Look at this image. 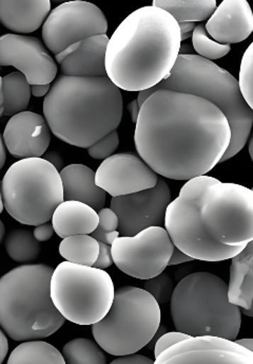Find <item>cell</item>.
Wrapping results in <instances>:
<instances>
[{
	"label": "cell",
	"instance_id": "obj_1",
	"mask_svg": "<svg viewBox=\"0 0 253 364\" xmlns=\"http://www.w3.org/2000/svg\"><path fill=\"white\" fill-rule=\"evenodd\" d=\"M134 142L157 174L173 181L204 176L228 149V121L211 102L196 95L157 90L140 108Z\"/></svg>",
	"mask_w": 253,
	"mask_h": 364
},
{
	"label": "cell",
	"instance_id": "obj_2",
	"mask_svg": "<svg viewBox=\"0 0 253 364\" xmlns=\"http://www.w3.org/2000/svg\"><path fill=\"white\" fill-rule=\"evenodd\" d=\"M175 248L193 259H232L253 240V192L214 177L190 179L166 210Z\"/></svg>",
	"mask_w": 253,
	"mask_h": 364
},
{
	"label": "cell",
	"instance_id": "obj_3",
	"mask_svg": "<svg viewBox=\"0 0 253 364\" xmlns=\"http://www.w3.org/2000/svg\"><path fill=\"white\" fill-rule=\"evenodd\" d=\"M181 45L179 23L169 13L153 6L137 9L108 43L107 77L118 90H151L172 70Z\"/></svg>",
	"mask_w": 253,
	"mask_h": 364
},
{
	"label": "cell",
	"instance_id": "obj_4",
	"mask_svg": "<svg viewBox=\"0 0 253 364\" xmlns=\"http://www.w3.org/2000/svg\"><path fill=\"white\" fill-rule=\"evenodd\" d=\"M123 95L109 77L60 75L43 101L50 131L73 146L89 149L122 122Z\"/></svg>",
	"mask_w": 253,
	"mask_h": 364
},
{
	"label": "cell",
	"instance_id": "obj_5",
	"mask_svg": "<svg viewBox=\"0 0 253 364\" xmlns=\"http://www.w3.org/2000/svg\"><path fill=\"white\" fill-rule=\"evenodd\" d=\"M157 90L196 95L211 102L224 114L230 127L231 140L220 164L235 157L245 146L252 133V108L242 97L237 79L215 63L196 54H179L165 80L151 90L140 91L136 100L138 107Z\"/></svg>",
	"mask_w": 253,
	"mask_h": 364
},
{
	"label": "cell",
	"instance_id": "obj_6",
	"mask_svg": "<svg viewBox=\"0 0 253 364\" xmlns=\"http://www.w3.org/2000/svg\"><path fill=\"white\" fill-rule=\"evenodd\" d=\"M53 269L25 265L0 277V327L15 341L42 340L55 333L66 320L50 296Z\"/></svg>",
	"mask_w": 253,
	"mask_h": 364
},
{
	"label": "cell",
	"instance_id": "obj_7",
	"mask_svg": "<svg viewBox=\"0 0 253 364\" xmlns=\"http://www.w3.org/2000/svg\"><path fill=\"white\" fill-rule=\"evenodd\" d=\"M170 302L176 331L189 337L237 340L241 311L229 303L228 285L216 275L209 272L187 275L174 287Z\"/></svg>",
	"mask_w": 253,
	"mask_h": 364
},
{
	"label": "cell",
	"instance_id": "obj_8",
	"mask_svg": "<svg viewBox=\"0 0 253 364\" xmlns=\"http://www.w3.org/2000/svg\"><path fill=\"white\" fill-rule=\"evenodd\" d=\"M161 320V307L152 296L142 288L124 286L116 290L111 309L92 325V333L101 350L127 356L150 343Z\"/></svg>",
	"mask_w": 253,
	"mask_h": 364
},
{
	"label": "cell",
	"instance_id": "obj_9",
	"mask_svg": "<svg viewBox=\"0 0 253 364\" xmlns=\"http://www.w3.org/2000/svg\"><path fill=\"white\" fill-rule=\"evenodd\" d=\"M4 209L17 222L40 226L64 203L60 172L43 158L18 160L2 179Z\"/></svg>",
	"mask_w": 253,
	"mask_h": 364
},
{
	"label": "cell",
	"instance_id": "obj_10",
	"mask_svg": "<svg viewBox=\"0 0 253 364\" xmlns=\"http://www.w3.org/2000/svg\"><path fill=\"white\" fill-rule=\"evenodd\" d=\"M113 281L105 270L62 262L51 277L50 296L64 320L77 325L99 322L111 309Z\"/></svg>",
	"mask_w": 253,
	"mask_h": 364
},
{
	"label": "cell",
	"instance_id": "obj_11",
	"mask_svg": "<svg viewBox=\"0 0 253 364\" xmlns=\"http://www.w3.org/2000/svg\"><path fill=\"white\" fill-rule=\"evenodd\" d=\"M174 248L165 228L151 227L134 236H118L111 253L120 272L146 281L165 272Z\"/></svg>",
	"mask_w": 253,
	"mask_h": 364
},
{
	"label": "cell",
	"instance_id": "obj_12",
	"mask_svg": "<svg viewBox=\"0 0 253 364\" xmlns=\"http://www.w3.org/2000/svg\"><path fill=\"white\" fill-rule=\"evenodd\" d=\"M108 21L103 11L91 2L77 0L56 6L43 25L45 47L54 54L92 36L107 33Z\"/></svg>",
	"mask_w": 253,
	"mask_h": 364
},
{
	"label": "cell",
	"instance_id": "obj_13",
	"mask_svg": "<svg viewBox=\"0 0 253 364\" xmlns=\"http://www.w3.org/2000/svg\"><path fill=\"white\" fill-rule=\"evenodd\" d=\"M170 203V188L159 179L154 188L113 197L110 209L118 216L120 235L134 236L147 228L163 227Z\"/></svg>",
	"mask_w": 253,
	"mask_h": 364
},
{
	"label": "cell",
	"instance_id": "obj_14",
	"mask_svg": "<svg viewBox=\"0 0 253 364\" xmlns=\"http://www.w3.org/2000/svg\"><path fill=\"white\" fill-rule=\"evenodd\" d=\"M0 66L15 67L30 86L51 84L58 70L42 41L18 34L0 36Z\"/></svg>",
	"mask_w": 253,
	"mask_h": 364
},
{
	"label": "cell",
	"instance_id": "obj_15",
	"mask_svg": "<svg viewBox=\"0 0 253 364\" xmlns=\"http://www.w3.org/2000/svg\"><path fill=\"white\" fill-rule=\"evenodd\" d=\"M153 364H253V352L223 338L189 337L164 350Z\"/></svg>",
	"mask_w": 253,
	"mask_h": 364
},
{
	"label": "cell",
	"instance_id": "obj_16",
	"mask_svg": "<svg viewBox=\"0 0 253 364\" xmlns=\"http://www.w3.org/2000/svg\"><path fill=\"white\" fill-rule=\"evenodd\" d=\"M157 173L138 156L122 153L101 162L95 172V183L112 197L124 196L157 186Z\"/></svg>",
	"mask_w": 253,
	"mask_h": 364
},
{
	"label": "cell",
	"instance_id": "obj_17",
	"mask_svg": "<svg viewBox=\"0 0 253 364\" xmlns=\"http://www.w3.org/2000/svg\"><path fill=\"white\" fill-rule=\"evenodd\" d=\"M6 149L18 160L42 158L51 141V131L40 114L23 112L11 117L4 133Z\"/></svg>",
	"mask_w": 253,
	"mask_h": 364
},
{
	"label": "cell",
	"instance_id": "obj_18",
	"mask_svg": "<svg viewBox=\"0 0 253 364\" xmlns=\"http://www.w3.org/2000/svg\"><path fill=\"white\" fill-rule=\"evenodd\" d=\"M207 33L218 44L243 42L253 31L252 8L246 0H224L205 26Z\"/></svg>",
	"mask_w": 253,
	"mask_h": 364
},
{
	"label": "cell",
	"instance_id": "obj_19",
	"mask_svg": "<svg viewBox=\"0 0 253 364\" xmlns=\"http://www.w3.org/2000/svg\"><path fill=\"white\" fill-rule=\"evenodd\" d=\"M107 34L92 36L79 43V47L60 62L62 75L75 77H107L106 51Z\"/></svg>",
	"mask_w": 253,
	"mask_h": 364
},
{
	"label": "cell",
	"instance_id": "obj_20",
	"mask_svg": "<svg viewBox=\"0 0 253 364\" xmlns=\"http://www.w3.org/2000/svg\"><path fill=\"white\" fill-rule=\"evenodd\" d=\"M64 201H79L99 212L106 205L105 191L95 183V172L84 164H70L60 172Z\"/></svg>",
	"mask_w": 253,
	"mask_h": 364
},
{
	"label": "cell",
	"instance_id": "obj_21",
	"mask_svg": "<svg viewBox=\"0 0 253 364\" xmlns=\"http://www.w3.org/2000/svg\"><path fill=\"white\" fill-rule=\"evenodd\" d=\"M51 12L50 0H0V23L15 33H32L40 29Z\"/></svg>",
	"mask_w": 253,
	"mask_h": 364
},
{
	"label": "cell",
	"instance_id": "obj_22",
	"mask_svg": "<svg viewBox=\"0 0 253 364\" xmlns=\"http://www.w3.org/2000/svg\"><path fill=\"white\" fill-rule=\"evenodd\" d=\"M99 225L96 211L79 201H64L52 216V227L60 237L90 235Z\"/></svg>",
	"mask_w": 253,
	"mask_h": 364
},
{
	"label": "cell",
	"instance_id": "obj_23",
	"mask_svg": "<svg viewBox=\"0 0 253 364\" xmlns=\"http://www.w3.org/2000/svg\"><path fill=\"white\" fill-rule=\"evenodd\" d=\"M253 242H250L239 255L232 257L228 285L229 303L244 309L245 315L252 316Z\"/></svg>",
	"mask_w": 253,
	"mask_h": 364
},
{
	"label": "cell",
	"instance_id": "obj_24",
	"mask_svg": "<svg viewBox=\"0 0 253 364\" xmlns=\"http://www.w3.org/2000/svg\"><path fill=\"white\" fill-rule=\"evenodd\" d=\"M155 8L169 13L177 23H196L210 18L216 9L215 0H154Z\"/></svg>",
	"mask_w": 253,
	"mask_h": 364
},
{
	"label": "cell",
	"instance_id": "obj_25",
	"mask_svg": "<svg viewBox=\"0 0 253 364\" xmlns=\"http://www.w3.org/2000/svg\"><path fill=\"white\" fill-rule=\"evenodd\" d=\"M1 91L4 97L2 116L13 117L26 112L31 99V86L23 73H12L1 77Z\"/></svg>",
	"mask_w": 253,
	"mask_h": 364
},
{
	"label": "cell",
	"instance_id": "obj_26",
	"mask_svg": "<svg viewBox=\"0 0 253 364\" xmlns=\"http://www.w3.org/2000/svg\"><path fill=\"white\" fill-rule=\"evenodd\" d=\"M6 364H66L62 353L47 342L35 340L19 344Z\"/></svg>",
	"mask_w": 253,
	"mask_h": 364
},
{
	"label": "cell",
	"instance_id": "obj_27",
	"mask_svg": "<svg viewBox=\"0 0 253 364\" xmlns=\"http://www.w3.org/2000/svg\"><path fill=\"white\" fill-rule=\"evenodd\" d=\"M99 244L91 235H74L64 238L60 255L69 263L92 267L99 257Z\"/></svg>",
	"mask_w": 253,
	"mask_h": 364
},
{
	"label": "cell",
	"instance_id": "obj_28",
	"mask_svg": "<svg viewBox=\"0 0 253 364\" xmlns=\"http://www.w3.org/2000/svg\"><path fill=\"white\" fill-rule=\"evenodd\" d=\"M6 252L13 261L26 264L38 259L40 253V242L29 230L16 229L6 238Z\"/></svg>",
	"mask_w": 253,
	"mask_h": 364
},
{
	"label": "cell",
	"instance_id": "obj_29",
	"mask_svg": "<svg viewBox=\"0 0 253 364\" xmlns=\"http://www.w3.org/2000/svg\"><path fill=\"white\" fill-rule=\"evenodd\" d=\"M66 364H107L103 350L95 341L86 338L71 340L62 348Z\"/></svg>",
	"mask_w": 253,
	"mask_h": 364
},
{
	"label": "cell",
	"instance_id": "obj_30",
	"mask_svg": "<svg viewBox=\"0 0 253 364\" xmlns=\"http://www.w3.org/2000/svg\"><path fill=\"white\" fill-rule=\"evenodd\" d=\"M192 45L198 56L206 60H218L231 51L230 45L218 44L207 33L205 26H196L192 32Z\"/></svg>",
	"mask_w": 253,
	"mask_h": 364
},
{
	"label": "cell",
	"instance_id": "obj_31",
	"mask_svg": "<svg viewBox=\"0 0 253 364\" xmlns=\"http://www.w3.org/2000/svg\"><path fill=\"white\" fill-rule=\"evenodd\" d=\"M99 214V225L96 229L90 234L97 242L111 246L114 240L120 236L118 233V220L111 209L103 208Z\"/></svg>",
	"mask_w": 253,
	"mask_h": 364
},
{
	"label": "cell",
	"instance_id": "obj_32",
	"mask_svg": "<svg viewBox=\"0 0 253 364\" xmlns=\"http://www.w3.org/2000/svg\"><path fill=\"white\" fill-rule=\"evenodd\" d=\"M144 290L153 296L157 304L164 305L171 300L174 290V283L168 273L162 272L152 279H146Z\"/></svg>",
	"mask_w": 253,
	"mask_h": 364
},
{
	"label": "cell",
	"instance_id": "obj_33",
	"mask_svg": "<svg viewBox=\"0 0 253 364\" xmlns=\"http://www.w3.org/2000/svg\"><path fill=\"white\" fill-rule=\"evenodd\" d=\"M253 45H250L246 50L242 58L241 70H240L239 83L242 97L245 100L247 105L253 108Z\"/></svg>",
	"mask_w": 253,
	"mask_h": 364
},
{
	"label": "cell",
	"instance_id": "obj_34",
	"mask_svg": "<svg viewBox=\"0 0 253 364\" xmlns=\"http://www.w3.org/2000/svg\"><path fill=\"white\" fill-rule=\"evenodd\" d=\"M118 145H120V136H118V132L113 131L97 141L92 146L89 147L88 154L93 159L106 160L113 156Z\"/></svg>",
	"mask_w": 253,
	"mask_h": 364
},
{
	"label": "cell",
	"instance_id": "obj_35",
	"mask_svg": "<svg viewBox=\"0 0 253 364\" xmlns=\"http://www.w3.org/2000/svg\"><path fill=\"white\" fill-rule=\"evenodd\" d=\"M188 338H189V336L186 335V333H179V331H171V333H164V335L159 337L157 341L155 342V358H157L159 354H162L164 350H167V348H171V346H174V344L179 343V342L183 341V340L188 339Z\"/></svg>",
	"mask_w": 253,
	"mask_h": 364
},
{
	"label": "cell",
	"instance_id": "obj_36",
	"mask_svg": "<svg viewBox=\"0 0 253 364\" xmlns=\"http://www.w3.org/2000/svg\"><path fill=\"white\" fill-rule=\"evenodd\" d=\"M99 257H97L96 262H95L94 265H93L92 267L96 268V269L99 270H105L107 269V268L111 267V266L113 265V259H112L111 253V246H108V245L101 244V242H99Z\"/></svg>",
	"mask_w": 253,
	"mask_h": 364
},
{
	"label": "cell",
	"instance_id": "obj_37",
	"mask_svg": "<svg viewBox=\"0 0 253 364\" xmlns=\"http://www.w3.org/2000/svg\"><path fill=\"white\" fill-rule=\"evenodd\" d=\"M154 361L151 360L148 357L142 355H127V356H120L112 361L110 364H153Z\"/></svg>",
	"mask_w": 253,
	"mask_h": 364
},
{
	"label": "cell",
	"instance_id": "obj_38",
	"mask_svg": "<svg viewBox=\"0 0 253 364\" xmlns=\"http://www.w3.org/2000/svg\"><path fill=\"white\" fill-rule=\"evenodd\" d=\"M54 234V229L51 224L40 225L34 229L33 235L38 242H47L50 238H52Z\"/></svg>",
	"mask_w": 253,
	"mask_h": 364
},
{
	"label": "cell",
	"instance_id": "obj_39",
	"mask_svg": "<svg viewBox=\"0 0 253 364\" xmlns=\"http://www.w3.org/2000/svg\"><path fill=\"white\" fill-rule=\"evenodd\" d=\"M43 159L51 164L58 172H60L64 168V159H62V156L57 151H51L43 154Z\"/></svg>",
	"mask_w": 253,
	"mask_h": 364
},
{
	"label": "cell",
	"instance_id": "obj_40",
	"mask_svg": "<svg viewBox=\"0 0 253 364\" xmlns=\"http://www.w3.org/2000/svg\"><path fill=\"white\" fill-rule=\"evenodd\" d=\"M193 261L192 257H188L185 253L181 252L177 248H174L170 259H169L168 266L181 265V264L188 263V262Z\"/></svg>",
	"mask_w": 253,
	"mask_h": 364
},
{
	"label": "cell",
	"instance_id": "obj_41",
	"mask_svg": "<svg viewBox=\"0 0 253 364\" xmlns=\"http://www.w3.org/2000/svg\"><path fill=\"white\" fill-rule=\"evenodd\" d=\"M9 350V342L6 339V335L4 331L0 329V364L4 363L6 359V355H8Z\"/></svg>",
	"mask_w": 253,
	"mask_h": 364
},
{
	"label": "cell",
	"instance_id": "obj_42",
	"mask_svg": "<svg viewBox=\"0 0 253 364\" xmlns=\"http://www.w3.org/2000/svg\"><path fill=\"white\" fill-rule=\"evenodd\" d=\"M50 90H51L50 84H47V85L31 86V95L36 97H45V95H47Z\"/></svg>",
	"mask_w": 253,
	"mask_h": 364
},
{
	"label": "cell",
	"instance_id": "obj_43",
	"mask_svg": "<svg viewBox=\"0 0 253 364\" xmlns=\"http://www.w3.org/2000/svg\"><path fill=\"white\" fill-rule=\"evenodd\" d=\"M128 110H129L130 114H131L132 122L136 123L138 118V114H140V107H138L137 101L134 100L131 103L128 105Z\"/></svg>",
	"mask_w": 253,
	"mask_h": 364
},
{
	"label": "cell",
	"instance_id": "obj_44",
	"mask_svg": "<svg viewBox=\"0 0 253 364\" xmlns=\"http://www.w3.org/2000/svg\"><path fill=\"white\" fill-rule=\"evenodd\" d=\"M196 26L194 25V23H179V32H181V36H184V34L192 33L193 30L196 29Z\"/></svg>",
	"mask_w": 253,
	"mask_h": 364
},
{
	"label": "cell",
	"instance_id": "obj_45",
	"mask_svg": "<svg viewBox=\"0 0 253 364\" xmlns=\"http://www.w3.org/2000/svg\"><path fill=\"white\" fill-rule=\"evenodd\" d=\"M6 160V149L4 145V138H2L1 134H0V170L4 168V164Z\"/></svg>",
	"mask_w": 253,
	"mask_h": 364
},
{
	"label": "cell",
	"instance_id": "obj_46",
	"mask_svg": "<svg viewBox=\"0 0 253 364\" xmlns=\"http://www.w3.org/2000/svg\"><path fill=\"white\" fill-rule=\"evenodd\" d=\"M235 343L241 346L242 348H246V350L253 352V340L252 339H240L235 340Z\"/></svg>",
	"mask_w": 253,
	"mask_h": 364
},
{
	"label": "cell",
	"instance_id": "obj_47",
	"mask_svg": "<svg viewBox=\"0 0 253 364\" xmlns=\"http://www.w3.org/2000/svg\"><path fill=\"white\" fill-rule=\"evenodd\" d=\"M2 114H4V97H2L1 77H0V118H1Z\"/></svg>",
	"mask_w": 253,
	"mask_h": 364
},
{
	"label": "cell",
	"instance_id": "obj_48",
	"mask_svg": "<svg viewBox=\"0 0 253 364\" xmlns=\"http://www.w3.org/2000/svg\"><path fill=\"white\" fill-rule=\"evenodd\" d=\"M4 233H6V228H4V223H2L1 220H0V244H1Z\"/></svg>",
	"mask_w": 253,
	"mask_h": 364
},
{
	"label": "cell",
	"instance_id": "obj_49",
	"mask_svg": "<svg viewBox=\"0 0 253 364\" xmlns=\"http://www.w3.org/2000/svg\"><path fill=\"white\" fill-rule=\"evenodd\" d=\"M4 203H2V196L1 193H0V214L2 213V211H4Z\"/></svg>",
	"mask_w": 253,
	"mask_h": 364
},
{
	"label": "cell",
	"instance_id": "obj_50",
	"mask_svg": "<svg viewBox=\"0 0 253 364\" xmlns=\"http://www.w3.org/2000/svg\"><path fill=\"white\" fill-rule=\"evenodd\" d=\"M0 191H1V183H0Z\"/></svg>",
	"mask_w": 253,
	"mask_h": 364
}]
</instances>
